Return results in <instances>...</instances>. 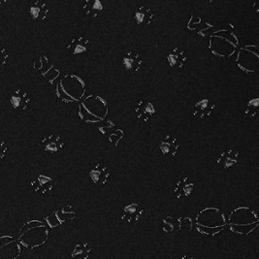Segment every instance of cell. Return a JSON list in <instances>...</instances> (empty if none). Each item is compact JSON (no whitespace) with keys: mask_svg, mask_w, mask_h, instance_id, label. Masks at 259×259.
Listing matches in <instances>:
<instances>
[{"mask_svg":"<svg viewBox=\"0 0 259 259\" xmlns=\"http://www.w3.org/2000/svg\"><path fill=\"white\" fill-rule=\"evenodd\" d=\"M209 50L212 56L220 59L233 57L240 48V38L233 23L225 21L213 25L208 36Z\"/></svg>","mask_w":259,"mask_h":259,"instance_id":"cell-1","label":"cell"},{"mask_svg":"<svg viewBox=\"0 0 259 259\" xmlns=\"http://www.w3.org/2000/svg\"><path fill=\"white\" fill-rule=\"evenodd\" d=\"M194 226L201 235L213 237L223 233L227 227L225 212L215 207H207L197 213Z\"/></svg>","mask_w":259,"mask_h":259,"instance_id":"cell-2","label":"cell"},{"mask_svg":"<svg viewBox=\"0 0 259 259\" xmlns=\"http://www.w3.org/2000/svg\"><path fill=\"white\" fill-rule=\"evenodd\" d=\"M79 117L88 124H98L106 120L109 105L100 95H87L78 103Z\"/></svg>","mask_w":259,"mask_h":259,"instance_id":"cell-3","label":"cell"},{"mask_svg":"<svg viewBox=\"0 0 259 259\" xmlns=\"http://www.w3.org/2000/svg\"><path fill=\"white\" fill-rule=\"evenodd\" d=\"M258 224L257 212L247 206H241L233 209L227 219V226L236 235H249L257 228Z\"/></svg>","mask_w":259,"mask_h":259,"instance_id":"cell-4","label":"cell"},{"mask_svg":"<svg viewBox=\"0 0 259 259\" xmlns=\"http://www.w3.org/2000/svg\"><path fill=\"white\" fill-rule=\"evenodd\" d=\"M87 85L82 78L76 74H66L60 78L56 85V95L63 103H79L85 96Z\"/></svg>","mask_w":259,"mask_h":259,"instance_id":"cell-5","label":"cell"},{"mask_svg":"<svg viewBox=\"0 0 259 259\" xmlns=\"http://www.w3.org/2000/svg\"><path fill=\"white\" fill-rule=\"evenodd\" d=\"M49 237L50 230L47 224L33 220L25 223L22 226L19 232L18 241L22 246L28 249H35L37 247L44 246L47 243Z\"/></svg>","mask_w":259,"mask_h":259,"instance_id":"cell-6","label":"cell"},{"mask_svg":"<svg viewBox=\"0 0 259 259\" xmlns=\"http://www.w3.org/2000/svg\"><path fill=\"white\" fill-rule=\"evenodd\" d=\"M236 64L244 73L253 74L258 69V47L256 44H247L236 53Z\"/></svg>","mask_w":259,"mask_h":259,"instance_id":"cell-7","label":"cell"},{"mask_svg":"<svg viewBox=\"0 0 259 259\" xmlns=\"http://www.w3.org/2000/svg\"><path fill=\"white\" fill-rule=\"evenodd\" d=\"M161 227L166 234L189 233L193 230L194 221L189 215H167L162 220Z\"/></svg>","mask_w":259,"mask_h":259,"instance_id":"cell-8","label":"cell"},{"mask_svg":"<svg viewBox=\"0 0 259 259\" xmlns=\"http://www.w3.org/2000/svg\"><path fill=\"white\" fill-rule=\"evenodd\" d=\"M76 217H77V212L73 208V206L66 205L46 217L45 222L48 227L57 228L62 224H67L71 221H74Z\"/></svg>","mask_w":259,"mask_h":259,"instance_id":"cell-9","label":"cell"},{"mask_svg":"<svg viewBox=\"0 0 259 259\" xmlns=\"http://www.w3.org/2000/svg\"><path fill=\"white\" fill-rule=\"evenodd\" d=\"M22 254V245L14 237H0V259H18Z\"/></svg>","mask_w":259,"mask_h":259,"instance_id":"cell-10","label":"cell"},{"mask_svg":"<svg viewBox=\"0 0 259 259\" xmlns=\"http://www.w3.org/2000/svg\"><path fill=\"white\" fill-rule=\"evenodd\" d=\"M102 123V122H101ZM98 130L99 132L105 136L107 138V140L109 142V144L112 146V147H115L117 148L119 144V142L122 140V138L124 137V132L121 128H118L116 126V124L110 120V119H107L104 120L102 124L98 125Z\"/></svg>","mask_w":259,"mask_h":259,"instance_id":"cell-11","label":"cell"},{"mask_svg":"<svg viewBox=\"0 0 259 259\" xmlns=\"http://www.w3.org/2000/svg\"><path fill=\"white\" fill-rule=\"evenodd\" d=\"M111 176V170L107 165L95 163L89 170V177L96 186L106 185Z\"/></svg>","mask_w":259,"mask_h":259,"instance_id":"cell-12","label":"cell"},{"mask_svg":"<svg viewBox=\"0 0 259 259\" xmlns=\"http://www.w3.org/2000/svg\"><path fill=\"white\" fill-rule=\"evenodd\" d=\"M166 59L173 70L182 71L187 64L188 57L184 50L181 48L174 47L167 54Z\"/></svg>","mask_w":259,"mask_h":259,"instance_id":"cell-13","label":"cell"},{"mask_svg":"<svg viewBox=\"0 0 259 259\" xmlns=\"http://www.w3.org/2000/svg\"><path fill=\"white\" fill-rule=\"evenodd\" d=\"M40 146L46 153H58L63 149L64 141L59 134L49 133L43 137Z\"/></svg>","mask_w":259,"mask_h":259,"instance_id":"cell-14","label":"cell"},{"mask_svg":"<svg viewBox=\"0 0 259 259\" xmlns=\"http://www.w3.org/2000/svg\"><path fill=\"white\" fill-rule=\"evenodd\" d=\"M215 110V103L210 98H201L193 107V116L199 119L210 118Z\"/></svg>","mask_w":259,"mask_h":259,"instance_id":"cell-15","label":"cell"},{"mask_svg":"<svg viewBox=\"0 0 259 259\" xmlns=\"http://www.w3.org/2000/svg\"><path fill=\"white\" fill-rule=\"evenodd\" d=\"M56 185L55 179L50 176L40 174L31 181V187L36 193L40 195H46L50 193Z\"/></svg>","mask_w":259,"mask_h":259,"instance_id":"cell-16","label":"cell"},{"mask_svg":"<svg viewBox=\"0 0 259 259\" xmlns=\"http://www.w3.org/2000/svg\"><path fill=\"white\" fill-rule=\"evenodd\" d=\"M194 183L189 177L181 178L174 187V196L179 200H184L191 196L194 190Z\"/></svg>","mask_w":259,"mask_h":259,"instance_id":"cell-17","label":"cell"},{"mask_svg":"<svg viewBox=\"0 0 259 259\" xmlns=\"http://www.w3.org/2000/svg\"><path fill=\"white\" fill-rule=\"evenodd\" d=\"M144 208L138 203H131L123 208L121 219L130 224H135L141 221L144 215Z\"/></svg>","mask_w":259,"mask_h":259,"instance_id":"cell-18","label":"cell"},{"mask_svg":"<svg viewBox=\"0 0 259 259\" xmlns=\"http://www.w3.org/2000/svg\"><path fill=\"white\" fill-rule=\"evenodd\" d=\"M160 152L167 158H174L177 156L180 150V142L176 137L172 135H167L161 139L159 143Z\"/></svg>","mask_w":259,"mask_h":259,"instance_id":"cell-19","label":"cell"},{"mask_svg":"<svg viewBox=\"0 0 259 259\" xmlns=\"http://www.w3.org/2000/svg\"><path fill=\"white\" fill-rule=\"evenodd\" d=\"M10 103L16 111H25L31 103V97L24 90H18L10 95Z\"/></svg>","mask_w":259,"mask_h":259,"instance_id":"cell-20","label":"cell"},{"mask_svg":"<svg viewBox=\"0 0 259 259\" xmlns=\"http://www.w3.org/2000/svg\"><path fill=\"white\" fill-rule=\"evenodd\" d=\"M90 49V40L84 36H77L68 42L66 50L71 56H80Z\"/></svg>","mask_w":259,"mask_h":259,"instance_id":"cell-21","label":"cell"},{"mask_svg":"<svg viewBox=\"0 0 259 259\" xmlns=\"http://www.w3.org/2000/svg\"><path fill=\"white\" fill-rule=\"evenodd\" d=\"M239 162V153L234 149H228L220 154L217 165L223 170H228Z\"/></svg>","mask_w":259,"mask_h":259,"instance_id":"cell-22","label":"cell"},{"mask_svg":"<svg viewBox=\"0 0 259 259\" xmlns=\"http://www.w3.org/2000/svg\"><path fill=\"white\" fill-rule=\"evenodd\" d=\"M135 114L137 118L142 121L150 122L155 114V108L153 102L149 100H140L135 107Z\"/></svg>","mask_w":259,"mask_h":259,"instance_id":"cell-23","label":"cell"},{"mask_svg":"<svg viewBox=\"0 0 259 259\" xmlns=\"http://www.w3.org/2000/svg\"><path fill=\"white\" fill-rule=\"evenodd\" d=\"M154 14L153 10L146 6V5H141L139 6L136 11L134 13V22L137 26H149L153 23Z\"/></svg>","mask_w":259,"mask_h":259,"instance_id":"cell-24","label":"cell"},{"mask_svg":"<svg viewBox=\"0 0 259 259\" xmlns=\"http://www.w3.org/2000/svg\"><path fill=\"white\" fill-rule=\"evenodd\" d=\"M123 67L130 72H139L143 66V59L139 53L130 51L122 58Z\"/></svg>","mask_w":259,"mask_h":259,"instance_id":"cell-25","label":"cell"},{"mask_svg":"<svg viewBox=\"0 0 259 259\" xmlns=\"http://www.w3.org/2000/svg\"><path fill=\"white\" fill-rule=\"evenodd\" d=\"M29 15L35 21H45L50 15V7L46 2L36 0L29 7Z\"/></svg>","mask_w":259,"mask_h":259,"instance_id":"cell-26","label":"cell"},{"mask_svg":"<svg viewBox=\"0 0 259 259\" xmlns=\"http://www.w3.org/2000/svg\"><path fill=\"white\" fill-rule=\"evenodd\" d=\"M103 9V3L100 0H85L82 5V10L89 18L98 17Z\"/></svg>","mask_w":259,"mask_h":259,"instance_id":"cell-27","label":"cell"},{"mask_svg":"<svg viewBox=\"0 0 259 259\" xmlns=\"http://www.w3.org/2000/svg\"><path fill=\"white\" fill-rule=\"evenodd\" d=\"M93 253V248L87 242H81L75 245L71 251V259H90Z\"/></svg>","mask_w":259,"mask_h":259,"instance_id":"cell-28","label":"cell"},{"mask_svg":"<svg viewBox=\"0 0 259 259\" xmlns=\"http://www.w3.org/2000/svg\"><path fill=\"white\" fill-rule=\"evenodd\" d=\"M41 75L44 77V79L47 81L50 84H54L55 82L58 80L60 76V71L53 64H50L47 69L43 71Z\"/></svg>","mask_w":259,"mask_h":259,"instance_id":"cell-29","label":"cell"},{"mask_svg":"<svg viewBox=\"0 0 259 259\" xmlns=\"http://www.w3.org/2000/svg\"><path fill=\"white\" fill-rule=\"evenodd\" d=\"M259 98L253 97L249 99L247 102V106L245 108V114L249 118H254L258 114Z\"/></svg>","mask_w":259,"mask_h":259,"instance_id":"cell-30","label":"cell"},{"mask_svg":"<svg viewBox=\"0 0 259 259\" xmlns=\"http://www.w3.org/2000/svg\"><path fill=\"white\" fill-rule=\"evenodd\" d=\"M212 27H213V24L209 23V22H206V21H203L202 24H200V26L197 28V30L195 31V33L197 34V36H199L200 38H207L210 32L212 31Z\"/></svg>","mask_w":259,"mask_h":259,"instance_id":"cell-31","label":"cell"},{"mask_svg":"<svg viewBox=\"0 0 259 259\" xmlns=\"http://www.w3.org/2000/svg\"><path fill=\"white\" fill-rule=\"evenodd\" d=\"M50 62H49V59H48L47 57L46 56H41L39 59L36 60L35 62H34V64H33V67H34V69H36L37 71H39L40 73H42L43 71L46 70L48 67L50 66Z\"/></svg>","mask_w":259,"mask_h":259,"instance_id":"cell-32","label":"cell"},{"mask_svg":"<svg viewBox=\"0 0 259 259\" xmlns=\"http://www.w3.org/2000/svg\"><path fill=\"white\" fill-rule=\"evenodd\" d=\"M203 20L201 19L199 16H195V15H191L190 19H189V24H188V28L189 31L191 32H195L197 30V28L200 26Z\"/></svg>","mask_w":259,"mask_h":259,"instance_id":"cell-33","label":"cell"},{"mask_svg":"<svg viewBox=\"0 0 259 259\" xmlns=\"http://www.w3.org/2000/svg\"><path fill=\"white\" fill-rule=\"evenodd\" d=\"M10 58V54L6 48L0 49V70L8 63V60Z\"/></svg>","mask_w":259,"mask_h":259,"instance_id":"cell-34","label":"cell"},{"mask_svg":"<svg viewBox=\"0 0 259 259\" xmlns=\"http://www.w3.org/2000/svg\"><path fill=\"white\" fill-rule=\"evenodd\" d=\"M8 151H9V148H8L6 142L2 137H0V160L4 159L6 157Z\"/></svg>","mask_w":259,"mask_h":259,"instance_id":"cell-35","label":"cell"},{"mask_svg":"<svg viewBox=\"0 0 259 259\" xmlns=\"http://www.w3.org/2000/svg\"><path fill=\"white\" fill-rule=\"evenodd\" d=\"M176 259H196L192 254L190 253H185V254H182L180 256H178Z\"/></svg>","mask_w":259,"mask_h":259,"instance_id":"cell-36","label":"cell"}]
</instances>
